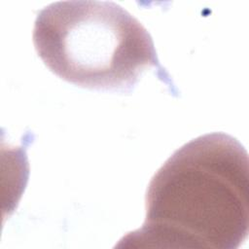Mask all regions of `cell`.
<instances>
[{
    "instance_id": "6da1fadb",
    "label": "cell",
    "mask_w": 249,
    "mask_h": 249,
    "mask_svg": "<svg viewBox=\"0 0 249 249\" xmlns=\"http://www.w3.org/2000/svg\"><path fill=\"white\" fill-rule=\"evenodd\" d=\"M248 154L231 135H200L151 179L143 226L118 247L236 249L249 227Z\"/></svg>"
},
{
    "instance_id": "7a4b0ae2",
    "label": "cell",
    "mask_w": 249,
    "mask_h": 249,
    "mask_svg": "<svg viewBox=\"0 0 249 249\" xmlns=\"http://www.w3.org/2000/svg\"><path fill=\"white\" fill-rule=\"evenodd\" d=\"M33 44L53 74L77 87L128 93L143 72L155 68L174 89L149 31L112 1L51 3L36 16Z\"/></svg>"
}]
</instances>
